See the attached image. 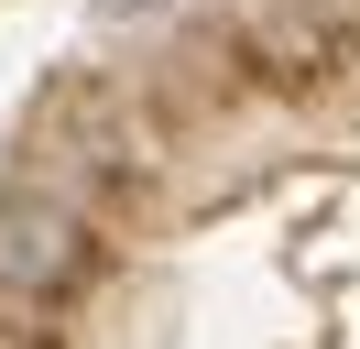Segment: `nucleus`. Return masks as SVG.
<instances>
[{
  "label": "nucleus",
  "instance_id": "nucleus-2",
  "mask_svg": "<svg viewBox=\"0 0 360 349\" xmlns=\"http://www.w3.org/2000/svg\"><path fill=\"white\" fill-rule=\"evenodd\" d=\"M153 11H175V0H88V22H153Z\"/></svg>",
  "mask_w": 360,
  "mask_h": 349
},
{
  "label": "nucleus",
  "instance_id": "nucleus-1",
  "mask_svg": "<svg viewBox=\"0 0 360 349\" xmlns=\"http://www.w3.org/2000/svg\"><path fill=\"white\" fill-rule=\"evenodd\" d=\"M88 229H77L55 196H0V295H66Z\"/></svg>",
  "mask_w": 360,
  "mask_h": 349
}]
</instances>
